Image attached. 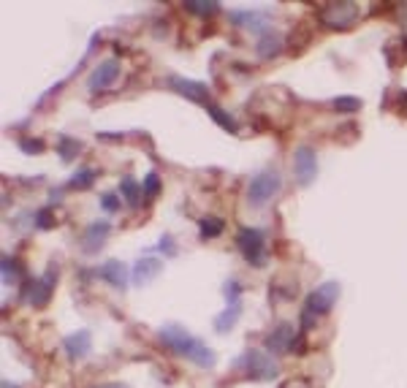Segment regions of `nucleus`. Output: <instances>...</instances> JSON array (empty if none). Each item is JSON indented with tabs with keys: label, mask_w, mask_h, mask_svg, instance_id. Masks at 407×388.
<instances>
[{
	"label": "nucleus",
	"mask_w": 407,
	"mask_h": 388,
	"mask_svg": "<svg viewBox=\"0 0 407 388\" xmlns=\"http://www.w3.org/2000/svg\"><path fill=\"white\" fill-rule=\"evenodd\" d=\"M95 177H98V171L85 166V169H79L74 177L68 179V187H74V190H90V187L95 185Z\"/></svg>",
	"instance_id": "22"
},
{
	"label": "nucleus",
	"mask_w": 407,
	"mask_h": 388,
	"mask_svg": "<svg viewBox=\"0 0 407 388\" xmlns=\"http://www.w3.org/2000/svg\"><path fill=\"white\" fill-rule=\"evenodd\" d=\"M109 231H112L109 220H95V223H90V226H87V231L82 233V250H85L87 255H95V253L106 245Z\"/></svg>",
	"instance_id": "14"
},
{
	"label": "nucleus",
	"mask_w": 407,
	"mask_h": 388,
	"mask_svg": "<svg viewBox=\"0 0 407 388\" xmlns=\"http://www.w3.org/2000/svg\"><path fill=\"white\" fill-rule=\"evenodd\" d=\"M158 337H161V342L166 345L168 350H174L177 356L190 358L196 367H201V370H212V367H215V350L207 348V342L196 340V337H193L188 328H182L180 323H166V326H161Z\"/></svg>",
	"instance_id": "1"
},
{
	"label": "nucleus",
	"mask_w": 407,
	"mask_h": 388,
	"mask_svg": "<svg viewBox=\"0 0 407 388\" xmlns=\"http://www.w3.org/2000/svg\"><path fill=\"white\" fill-rule=\"evenodd\" d=\"M293 342H296L293 326L291 323H280V326H274L266 334V350L269 353H288V350H293Z\"/></svg>",
	"instance_id": "15"
},
{
	"label": "nucleus",
	"mask_w": 407,
	"mask_h": 388,
	"mask_svg": "<svg viewBox=\"0 0 407 388\" xmlns=\"http://www.w3.org/2000/svg\"><path fill=\"white\" fill-rule=\"evenodd\" d=\"M293 177H296V182H299L302 187H310L313 182H315L318 155H315V150H313L310 144L296 147V153H293Z\"/></svg>",
	"instance_id": "7"
},
{
	"label": "nucleus",
	"mask_w": 407,
	"mask_h": 388,
	"mask_svg": "<svg viewBox=\"0 0 407 388\" xmlns=\"http://www.w3.org/2000/svg\"><path fill=\"white\" fill-rule=\"evenodd\" d=\"M55 285H58V269L49 266L44 277H33L22 285V299H25L28 304H33V307H44L46 301H49V296H52V288H55Z\"/></svg>",
	"instance_id": "6"
},
{
	"label": "nucleus",
	"mask_w": 407,
	"mask_h": 388,
	"mask_svg": "<svg viewBox=\"0 0 407 388\" xmlns=\"http://www.w3.org/2000/svg\"><path fill=\"white\" fill-rule=\"evenodd\" d=\"M185 11L196 16H215L220 11V3H196V0H190V3H185Z\"/></svg>",
	"instance_id": "24"
},
{
	"label": "nucleus",
	"mask_w": 407,
	"mask_h": 388,
	"mask_svg": "<svg viewBox=\"0 0 407 388\" xmlns=\"http://www.w3.org/2000/svg\"><path fill=\"white\" fill-rule=\"evenodd\" d=\"M332 106L337 111H359L362 109V98H356V95H340V98H334Z\"/></svg>",
	"instance_id": "25"
},
{
	"label": "nucleus",
	"mask_w": 407,
	"mask_h": 388,
	"mask_svg": "<svg viewBox=\"0 0 407 388\" xmlns=\"http://www.w3.org/2000/svg\"><path fill=\"white\" fill-rule=\"evenodd\" d=\"M158 250H161L163 255H168V258L177 255V242H174V236H171V233H163L161 242H158Z\"/></svg>",
	"instance_id": "32"
},
{
	"label": "nucleus",
	"mask_w": 407,
	"mask_h": 388,
	"mask_svg": "<svg viewBox=\"0 0 407 388\" xmlns=\"http://www.w3.org/2000/svg\"><path fill=\"white\" fill-rule=\"evenodd\" d=\"M101 206H104V212H109V215L120 212V196L117 193H104L101 196Z\"/></svg>",
	"instance_id": "30"
},
{
	"label": "nucleus",
	"mask_w": 407,
	"mask_h": 388,
	"mask_svg": "<svg viewBox=\"0 0 407 388\" xmlns=\"http://www.w3.org/2000/svg\"><path fill=\"white\" fill-rule=\"evenodd\" d=\"M3 388H16V383H9V380H3Z\"/></svg>",
	"instance_id": "34"
},
{
	"label": "nucleus",
	"mask_w": 407,
	"mask_h": 388,
	"mask_svg": "<svg viewBox=\"0 0 407 388\" xmlns=\"http://www.w3.org/2000/svg\"><path fill=\"white\" fill-rule=\"evenodd\" d=\"M234 370H237L242 377H247V380H274L277 372H280L269 353H266V350H256V348L244 350V353L234 361Z\"/></svg>",
	"instance_id": "2"
},
{
	"label": "nucleus",
	"mask_w": 407,
	"mask_h": 388,
	"mask_svg": "<svg viewBox=\"0 0 407 388\" xmlns=\"http://www.w3.org/2000/svg\"><path fill=\"white\" fill-rule=\"evenodd\" d=\"M120 79V60L117 57H106L104 62H98L87 77V90L90 93H104L114 82Z\"/></svg>",
	"instance_id": "9"
},
{
	"label": "nucleus",
	"mask_w": 407,
	"mask_h": 388,
	"mask_svg": "<svg viewBox=\"0 0 407 388\" xmlns=\"http://www.w3.org/2000/svg\"><path fill=\"white\" fill-rule=\"evenodd\" d=\"M237 248L250 266H256V269L266 266V233L261 228H239Z\"/></svg>",
	"instance_id": "4"
},
{
	"label": "nucleus",
	"mask_w": 407,
	"mask_h": 388,
	"mask_svg": "<svg viewBox=\"0 0 407 388\" xmlns=\"http://www.w3.org/2000/svg\"><path fill=\"white\" fill-rule=\"evenodd\" d=\"M166 84L174 90V93L185 95V98H188V101H193V104H201V106H207V104H210V87H207V82H196V79H182V77H168Z\"/></svg>",
	"instance_id": "10"
},
{
	"label": "nucleus",
	"mask_w": 407,
	"mask_h": 388,
	"mask_svg": "<svg viewBox=\"0 0 407 388\" xmlns=\"http://www.w3.org/2000/svg\"><path fill=\"white\" fill-rule=\"evenodd\" d=\"M55 150H58V155H60L63 163H74L76 155L82 153V141L71 139V136H60L58 144H55Z\"/></svg>",
	"instance_id": "20"
},
{
	"label": "nucleus",
	"mask_w": 407,
	"mask_h": 388,
	"mask_svg": "<svg viewBox=\"0 0 407 388\" xmlns=\"http://www.w3.org/2000/svg\"><path fill=\"white\" fill-rule=\"evenodd\" d=\"M283 177L277 169H264L247 182V204L250 206H266V204L280 193Z\"/></svg>",
	"instance_id": "3"
},
{
	"label": "nucleus",
	"mask_w": 407,
	"mask_h": 388,
	"mask_svg": "<svg viewBox=\"0 0 407 388\" xmlns=\"http://www.w3.org/2000/svg\"><path fill=\"white\" fill-rule=\"evenodd\" d=\"M359 6L356 3H329V6H320L318 19L320 25H326L329 31H347L356 19H359Z\"/></svg>",
	"instance_id": "5"
},
{
	"label": "nucleus",
	"mask_w": 407,
	"mask_h": 388,
	"mask_svg": "<svg viewBox=\"0 0 407 388\" xmlns=\"http://www.w3.org/2000/svg\"><path fill=\"white\" fill-rule=\"evenodd\" d=\"M63 350H65V356L71 358V361H82V358L90 356L92 350V334L87 328H79L74 334H68L65 340H63Z\"/></svg>",
	"instance_id": "12"
},
{
	"label": "nucleus",
	"mask_w": 407,
	"mask_h": 388,
	"mask_svg": "<svg viewBox=\"0 0 407 388\" xmlns=\"http://www.w3.org/2000/svg\"><path fill=\"white\" fill-rule=\"evenodd\" d=\"M207 111H210L212 120L220 125L223 131H231V133H237V131H239L237 120H234V117H231V114H228V111L223 109V106H217V104H212V101H210V104H207Z\"/></svg>",
	"instance_id": "21"
},
{
	"label": "nucleus",
	"mask_w": 407,
	"mask_h": 388,
	"mask_svg": "<svg viewBox=\"0 0 407 388\" xmlns=\"http://www.w3.org/2000/svg\"><path fill=\"white\" fill-rule=\"evenodd\" d=\"M33 226H36L38 231L52 228V226H55V212H52V209H38V212H36V218H33Z\"/></svg>",
	"instance_id": "29"
},
{
	"label": "nucleus",
	"mask_w": 407,
	"mask_h": 388,
	"mask_svg": "<svg viewBox=\"0 0 407 388\" xmlns=\"http://www.w3.org/2000/svg\"><path fill=\"white\" fill-rule=\"evenodd\" d=\"M161 272H163V258H158V255H139L134 269H131V282L134 285H150Z\"/></svg>",
	"instance_id": "11"
},
{
	"label": "nucleus",
	"mask_w": 407,
	"mask_h": 388,
	"mask_svg": "<svg viewBox=\"0 0 407 388\" xmlns=\"http://www.w3.org/2000/svg\"><path fill=\"white\" fill-rule=\"evenodd\" d=\"M16 277H19V266H16V261L6 253L3 255V282L9 285V282H16Z\"/></svg>",
	"instance_id": "28"
},
{
	"label": "nucleus",
	"mask_w": 407,
	"mask_h": 388,
	"mask_svg": "<svg viewBox=\"0 0 407 388\" xmlns=\"http://www.w3.org/2000/svg\"><path fill=\"white\" fill-rule=\"evenodd\" d=\"M223 294H226V304H242V285L239 279H228L223 285Z\"/></svg>",
	"instance_id": "26"
},
{
	"label": "nucleus",
	"mask_w": 407,
	"mask_h": 388,
	"mask_svg": "<svg viewBox=\"0 0 407 388\" xmlns=\"http://www.w3.org/2000/svg\"><path fill=\"white\" fill-rule=\"evenodd\" d=\"M337 296H340V282H323V285H318L313 294L307 296V304H304V310L310 312V315H329L334 310V304H337Z\"/></svg>",
	"instance_id": "8"
},
{
	"label": "nucleus",
	"mask_w": 407,
	"mask_h": 388,
	"mask_svg": "<svg viewBox=\"0 0 407 388\" xmlns=\"http://www.w3.org/2000/svg\"><path fill=\"white\" fill-rule=\"evenodd\" d=\"M120 196L128 201L131 209H139V206H141V196H144V190H141V185L136 182L134 177H122L120 179Z\"/></svg>",
	"instance_id": "19"
},
{
	"label": "nucleus",
	"mask_w": 407,
	"mask_h": 388,
	"mask_svg": "<svg viewBox=\"0 0 407 388\" xmlns=\"http://www.w3.org/2000/svg\"><path fill=\"white\" fill-rule=\"evenodd\" d=\"M228 19H231V25L244 28V31L250 33H258V35H264L266 28H269V16L261 14V11H231Z\"/></svg>",
	"instance_id": "16"
},
{
	"label": "nucleus",
	"mask_w": 407,
	"mask_h": 388,
	"mask_svg": "<svg viewBox=\"0 0 407 388\" xmlns=\"http://www.w3.org/2000/svg\"><path fill=\"white\" fill-rule=\"evenodd\" d=\"M239 315H242V304H226V310L215 318V331L217 334H228L231 328L237 326Z\"/></svg>",
	"instance_id": "18"
},
{
	"label": "nucleus",
	"mask_w": 407,
	"mask_h": 388,
	"mask_svg": "<svg viewBox=\"0 0 407 388\" xmlns=\"http://www.w3.org/2000/svg\"><path fill=\"white\" fill-rule=\"evenodd\" d=\"M256 52L261 60H271V57H277L280 52H283V35L274 31H266L261 38H258L256 44Z\"/></svg>",
	"instance_id": "17"
},
{
	"label": "nucleus",
	"mask_w": 407,
	"mask_h": 388,
	"mask_svg": "<svg viewBox=\"0 0 407 388\" xmlns=\"http://www.w3.org/2000/svg\"><path fill=\"white\" fill-rule=\"evenodd\" d=\"M198 231H201V239H217L226 231V223L220 218H204L198 223Z\"/></svg>",
	"instance_id": "23"
},
{
	"label": "nucleus",
	"mask_w": 407,
	"mask_h": 388,
	"mask_svg": "<svg viewBox=\"0 0 407 388\" xmlns=\"http://www.w3.org/2000/svg\"><path fill=\"white\" fill-rule=\"evenodd\" d=\"M19 147H22L25 155H41V153H44V141H38V139H22Z\"/></svg>",
	"instance_id": "31"
},
{
	"label": "nucleus",
	"mask_w": 407,
	"mask_h": 388,
	"mask_svg": "<svg viewBox=\"0 0 407 388\" xmlns=\"http://www.w3.org/2000/svg\"><path fill=\"white\" fill-rule=\"evenodd\" d=\"M161 177H158V174H155V171H150V174H147V177H144V182H141V190H144V196H147V199H155V196H158V193H161Z\"/></svg>",
	"instance_id": "27"
},
{
	"label": "nucleus",
	"mask_w": 407,
	"mask_h": 388,
	"mask_svg": "<svg viewBox=\"0 0 407 388\" xmlns=\"http://www.w3.org/2000/svg\"><path fill=\"white\" fill-rule=\"evenodd\" d=\"M95 275L104 279V282H109L112 288H117V291H125V288H128V282H131L128 266L122 264V261H117V258H112V261L101 264L98 269H95Z\"/></svg>",
	"instance_id": "13"
},
{
	"label": "nucleus",
	"mask_w": 407,
	"mask_h": 388,
	"mask_svg": "<svg viewBox=\"0 0 407 388\" xmlns=\"http://www.w3.org/2000/svg\"><path fill=\"white\" fill-rule=\"evenodd\" d=\"M95 388H128L125 383H106V386H95Z\"/></svg>",
	"instance_id": "33"
}]
</instances>
